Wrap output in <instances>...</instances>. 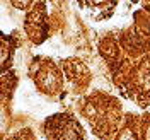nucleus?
I'll return each instance as SVG.
<instances>
[{
  "label": "nucleus",
  "mask_w": 150,
  "mask_h": 140,
  "mask_svg": "<svg viewBox=\"0 0 150 140\" xmlns=\"http://www.w3.org/2000/svg\"><path fill=\"white\" fill-rule=\"evenodd\" d=\"M48 140H84L79 123L70 116H53L46 123Z\"/></svg>",
  "instance_id": "f257e3e1"
},
{
  "label": "nucleus",
  "mask_w": 150,
  "mask_h": 140,
  "mask_svg": "<svg viewBox=\"0 0 150 140\" xmlns=\"http://www.w3.org/2000/svg\"><path fill=\"white\" fill-rule=\"evenodd\" d=\"M121 140H133V137H131L130 133H125V135L121 137Z\"/></svg>",
  "instance_id": "f03ea898"
},
{
  "label": "nucleus",
  "mask_w": 150,
  "mask_h": 140,
  "mask_svg": "<svg viewBox=\"0 0 150 140\" xmlns=\"http://www.w3.org/2000/svg\"><path fill=\"white\" fill-rule=\"evenodd\" d=\"M147 140H150V131H149V137H147Z\"/></svg>",
  "instance_id": "7ed1b4c3"
}]
</instances>
